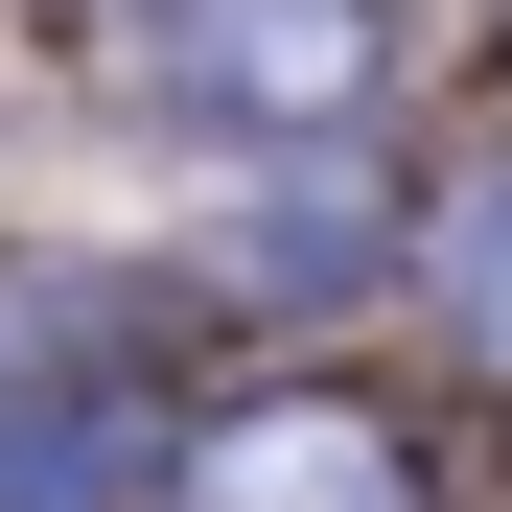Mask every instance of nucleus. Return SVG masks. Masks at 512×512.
<instances>
[{"label":"nucleus","mask_w":512,"mask_h":512,"mask_svg":"<svg viewBox=\"0 0 512 512\" xmlns=\"http://www.w3.org/2000/svg\"><path fill=\"white\" fill-rule=\"evenodd\" d=\"M163 70L210 117H350L373 94V0H163Z\"/></svg>","instance_id":"obj_1"},{"label":"nucleus","mask_w":512,"mask_h":512,"mask_svg":"<svg viewBox=\"0 0 512 512\" xmlns=\"http://www.w3.org/2000/svg\"><path fill=\"white\" fill-rule=\"evenodd\" d=\"M187 512H419V489H396V443L350 396H280V419H233V443L187 466Z\"/></svg>","instance_id":"obj_2"},{"label":"nucleus","mask_w":512,"mask_h":512,"mask_svg":"<svg viewBox=\"0 0 512 512\" xmlns=\"http://www.w3.org/2000/svg\"><path fill=\"white\" fill-rule=\"evenodd\" d=\"M443 303H466V350H512V163H466V210H443Z\"/></svg>","instance_id":"obj_3"}]
</instances>
